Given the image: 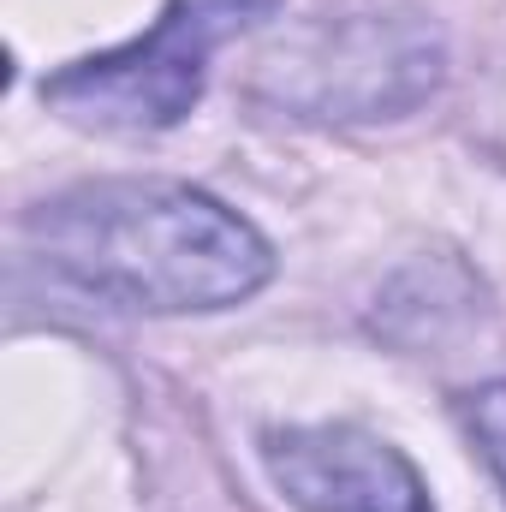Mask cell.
I'll use <instances>...</instances> for the list:
<instances>
[{"instance_id":"1","label":"cell","mask_w":506,"mask_h":512,"mask_svg":"<svg viewBox=\"0 0 506 512\" xmlns=\"http://www.w3.org/2000/svg\"><path fill=\"white\" fill-rule=\"evenodd\" d=\"M24 251L66 286L149 310H233L268 286L274 251L245 215L179 179H84L24 215Z\"/></svg>"},{"instance_id":"2","label":"cell","mask_w":506,"mask_h":512,"mask_svg":"<svg viewBox=\"0 0 506 512\" xmlns=\"http://www.w3.org/2000/svg\"><path fill=\"white\" fill-rule=\"evenodd\" d=\"M274 12L280 0H167L149 36L42 78V108L90 131H167L203 102L209 54Z\"/></svg>"},{"instance_id":"3","label":"cell","mask_w":506,"mask_h":512,"mask_svg":"<svg viewBox=\"0 0 506 512\" xmlns=\"http://www.w3.org/2000/svg\"><path fill=\"white\" fill-rule=\"evenodd\" d=\"M262 465L298 512H435L417 465L358 423L268 429Z\"/></svg>"},{"instance_id":"4","label":"cell","mask_w":506,"mask_h":512,"mask_svg":"<svg viewBox=\"0 0 506 512\" xmlns=\"http://www.w3.org/2000/svg\"><path fill=\"white\" fill-rule=\"evenodd\" d=\"M459 417H465L471 441L483 447L489 471L501 477V489H506V382H483V387H471V393L459 399Z\"/></svg>"}]
</instances>
